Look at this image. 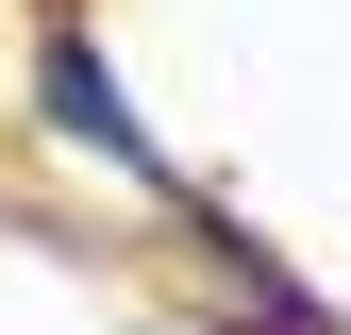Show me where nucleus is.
<instances>
[{"instance_id":"f257e3e1","label":"nucleus","mask_w":351,"mask_h":335,"mask_svg":"<svg viewBox=\"0 0 351 335\" xmlns=\"http://www.w3.org/2000/svg\"><path fill=\"white\" fill-rule=\"evenodd\" d=\"M34 101H51V135H67V151H101V168H134V185H167L151 117L117 101V67H101V34H84V17H34ZM167 201H184V185H167Z\"/></svg>"}]
</instances>
